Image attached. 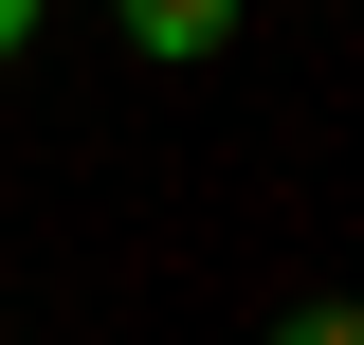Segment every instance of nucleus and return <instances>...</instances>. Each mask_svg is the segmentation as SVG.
Masks as SVG:
<instances>
[{
	"instance_id": "nucleus-1",
	"label": "nucleus",
	"mask_w": 364,
	"mask_h": 345,
	"mask_svg": "<svg viewBox=\"0 0 364 345\" xmlns=\"http://www.w3.org/2000/svg\"><path fill=\"white\" fill-rule=\"evenodd\" d=\"M109 18H128V55H219L237 37V0H109Z\"/></svg>"
},
{
	"instance_id": "nucleus-2",
	"label": "nucleus",
	"mask_w": 364,
	"mask_h": 345,
	"mask_svg": "<svg viewBox=\"0 0 364 345\" xmlns=\"http://www.w3.org/2000/svg\"><path fill=\"white\" fill-rule=\"evenodd\" d=\"M273 345H364V309H346V291H310V309H273Z\"/></svg>"
},
{
	"instance_id": "nucleus-3",
	"label": "nucleus",
	"mask_w": 364,
	"mask_h": 345,
	"mask_svg": "<svg viewBox=\"0 0 364 345\" xmlns=\"http://www.w3.org/2000/svg\"><path fill=\"white\" fill-rule=\"evenodd\" d=\"M0 55H37V0H0Z\"/></svg>"
}]
</instances>
